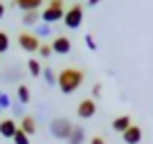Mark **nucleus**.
I'll list each match as a JSON object with an SVG mask.
<instances>
[{"label": "nucleus", "instance_id": "obj_1", "mask_svg": "<svg viewBox=\"0 0 153 144\" xmlns=\"http://www.w3.org/2000/svg\"><path fill=\"white\" fill-rule=\"evenodd\" d=\"M83 81H86V72L79 68H63L59 72V88L63 95H72Z\"/></svg>", "mask_w": 153, "mask_h": 144}, {"label": "nucleus", "instance_id": "obj_2", "mask_svg": "<svg viewBox=\"0 0 153 144\" xmlns=\"http://www.w3.org/2000/svg\"><path fill=\"white\" fill-rule=\"evenodd\" d=\"M83 23V2H72L65 9V16H63V25L68 29H79Z\"/></svg>", "mask_w": 153, "mask_h": 144}, {"label": "nucleus", "instance_id": "obj_3", "mask_svg": "<svg viewBox=\"0 0 153 144\" xmlns=\"http://www.w3.org/2000/svg\"><path fill=\"white\" fill-rule=\"evenodd\" d=\"M72 128H74V124H72L68 117H54V120L50 122V133H52V137H56V140H65L68 142Z\"/></svg>", "mask_w": 153, "mask_h": 144}, {"label": "nucleus", "instance_id": "obj_4", "mask_svg": "<svg viewBox=\"0 0 153 144\" xmlns=\"http://www.w3.org/2000/svg\"><path fill=\"white\" fill-rule=\"evenodd\" d=\"M16 41H18V48L25 52H38V48H41V39H36L32 32H20Z\"/></svg>", "mask_w": 153, "mask_h": 144}, {"label": "nucleus", "instance_id": "obj_5", "mask_svg": "<svg viewBox=\"0 0 153 144\" xmlns=\"http://www.w3.org/2000/svg\"><path fill=\"white\" fill-rule=\"evenodd\" d=\"M95 113H97V104L92 97H86V99H81L76 104V115L81 120H90V117H95Z\"/></svg>", "mask_w": 153, "mask_h": 144}, {"label": "nucleus", "instance_id": "obj_6", "mask_svg": "<svg viewBox=\"0 0 153 144\" xmlns=\"http://www.w3.org/2000/svg\"><path fill=\"white\" fill-rule=\"evenodd\" d=\"M18 133V124L14 117H2L0 120V137L5 140H14V135Z\"/></svg>", "mask_w": 153, "mask_h": 144}, {"label": "nucleus", "instance_id": "obj_7", "mask_svg": "<svg viewBox=\"0 0 153 144\" xmlns=\"http://www.w3.org/2000/svg\"><path fill=\"white\" fill-rule=\"evenodd\" d=\"M63 16H65V9H59V7H43V11H41V18H43V23L48 25H54L59 23V20H63Z\"/></svg>", "mask_w": 153, "mask_h": 144}, {"label": "nucleus", "instance_id": "obj_8", "mask_svg": "<svg viewBox=\"0 0 153 144\" xmlns=\"http://www.w3.org/2000/svg\"><path fill=\"white\" fill-rule=\"evenodd\" d=\"M52 50H54V54H70V50H72L70 36H65V34L54 36L52 39Z\"/></svg>", "mask_w": 153, "mask_h": 144}, {"label": "nucleus", "instance_id": "obj_9", "mask_svg": "<svg viewBox=\"0 0 153 144\" xmlns=\"http://www.w3.org/2000/svg\"><path fill=\"white\" fill-rule=\"evenodd\" d=\"M122 140H124V144H140L142 142V126L133 124L126 133H122Z\"/></svg>", "mask_w": 153, "mask_h": 144}, {"label": "nucleus", "instance_id": "obj_10", "mask_svg": "<svg viewBox=\"0 0 153 144\" xmlns=\"http://www.w3.org/2000/svg\"><path fill=\"white\" fill-rule=\"evenodd\" d=\"M11 2L23 14H27V11H41V7H43V0H11Z\"/></svg>", "mask_w": 153, "mask_h": 144}, {"label": "nucleus", "instance_id": "obj_11", "mask_svg": "<svg viewBox=\"0 0 153 144\" xmlns=\"http://www.w3.org/2000/svg\"><path fill=\"white\" fill-rule=\"evenodd\" d=\"M110 126H113L115 133H126V131L133 126V120H131V115H117Z\"/></svg>", "mask_w": 153, "mask_h": 144}, {"label": "nucleus", "instance_id": "obj_12", "mask_svg": "<svg viewBox=\"0 0 153 144\" xmlns=\"http://www.w3.org/2000/svg\"><path fill=\"white\" fill-rule=\"evenodd\" d=\"M88 142V135H86V128L83 126H74L68 137V144H86Z\"/></svg>", "mask_w": 153, "mask_h": 144}, {"label": "nucleus", "instance_id": "obj_13", "mask_svg": "<svg viewBox=\"0 0 153 144\" xmlns=\"http://www.w3.org/2000/svg\"><path fill=\"white\" fill-rule=\"evenodd\" d=\"M16 101L23 104V106H27L29 101H32V92H29L27 83H18V86H16Z\"/></svg>", "mask_w": 153, "mask_h": 144}, {"label": "nucleus", "instance_id": "obj_14", "mask_svg": "<svg viewBox=\"0 0 153 144\" xmlns=\"http://www.w3.org/2000/svg\"><path fill=\"white\" fill-rule=\"evenodd\" d=\"M18 128L23 131V133H27L29 137H32V135L36 133V120H34V115H25L23 120L18 122Z\"/></svg>", "mask_w": 153, "mask_h": 144}, {"label": "nucleus", "instance_id": "obj_15", "mask_svg": "<svg viewBox=\"0 0 153 144\" xmlns=\"http://www.w3.org/2000/svg\"><path fill=\"white\" fill-rule=\"evenodd\" d=\"M41 20H43V18H41V11H27V14H23L20 23H23L25 27H36Z\"/></svg>", "mask_w": 153, "mask_h": 144}, {"label": "nucleus", "instance_id": "obj_16", "mask_svg": "<svg viewBox=\"0 0 153 144\" xmlns=\"http://www.w3.org/2000/svg\"><path fill=\"white\" fill-rule=\"evenodd\" d=\"M43 79L48 86H59V72L50 65H43Z\"/></svg>", "mask_w": 153, "mask_h": 144}, {"label": "nucleus", "instance_id": "obj_17", "mask_svg": "<svg viewBox=\"0 0 153 144\" xmlns=\"http://www.w3.org/2000/svg\"><path fill=\"white\" fill-rule=\"evenodd\" d=\"M52 25H48V23H38L36 27H34V36H36V39H48V36H52Z\"/></svg>", "mask_w": 153, "mask_h": 144}, {"label": "nucleus", "instance_id": "obj_18", "mask_svg": "<svg viewBox=\"0 0 153 144\" xmlns=\"http://www.w3.org/2000/svg\"><path fill=\"white\" fill-rule=\"evenodd\" d=\"M27 72L32 74V77H41V74H43V65H41V61H38V59H29V61H27Z\"/></svg>", "mask_w": 153, "mask_h": 144}, {"label": "nucleus", "instance_id": "obj_19", "mask_svg": "<svg viewBox=\"0 0 153 144\" xmlns=\"http://www.w3.org/2000/svg\"><path fill=\"white\" fill-rule=\"evenodd\" d=\"M11 104H14V99H11L7 92H0V108H2V111H9Z\"/></svg>", "mask_w": 153, "mask_h": 144}, {"label": "nucleus", "instance_id": "obj_20", "mask_svg": "<svg viewBox=\"0 0 153 144\" xmlns=\"http://www.w3.org/2000/svg\"><path fill=\"white\" fill-rule=\"evenodd\" d=\"M38 54L43 59H50L54 54V50H52V43H41V48H38Z\"/></svg>", "mask_w": 153, "mask_h": 144}, {"label": "nucleus", "instance_id": "obj_21", "mask_svg": "<svg viewBox=\"0 0 153 144\" xmlns=\"http://www.w3.org/2000/svg\"><path fill=\"white\" fill-rule=\"evenodd\" d=\"M9 45H11V41L7 36V32H0V54H5L9 50Z\"/></svg>", "mask_w": 153, "mask_h": 144}, {"label": "nucleus", "instance_id": "obj_22", "mask_svg": "<svg viewBox=\"0 0 153 144\" xmlns=\"http://www.w3.org/2000/svg\"><path fill=\"white\" fill-rule=\"evenodd\" d=\"M14 144H29V135L27 133H23V131L18 128V133L14 135V140H11Z\"/></svg>", "mask_w": 153, "mask_h": 144}, {"label": "nucleus", "instance_id": "obj_23", "mask_svg": "<svg viewBox=\"0 0 153 144\" xmlns=\"http://www.w3.org/2000/svg\"><path fill=\"white\" fill-rule=\"evenodd\" d=\"M11 113H14L16 117H20V120H23V117H25V111H23V104H18V101H14V104H11Z\"/></svg>", "mask_w": 153, "mask_h": 144}, {"label": "nucleus", "instance_id": "obj_24", "mask_svg": "<svg viewBox=\"0 0 153 144\" xmlns=\"http://www.w3.org/2000/svg\"><path fill=\"white\" fill-rule=\"evenodd\" d=\"M86 45H88V50L97 52V43H95V36H92V34H86Z\"/></svg>", "mask_w": 153, "mask_h": 144}, {"label": "nucleus", "instance_id": "obj_25", "mask_svg": "<svg viewBox=\"0 0 153 144\" xmlns=\"http://www.w3.org/2000/svg\"><path fill=\"white\" fill-rule=\"evenodd\" d=\"M50 7H59V9H68L65 7V0H48Z\"/></svg>", "mask_w": 153, "mask_h": 144}, {"label": "nucleus", "instance_id": "obj_26", "mask_svg": "<svg viewBox=\"0 0 153 144\" xmlns=\"http://www.w3.org/2000/svg\"><path fill=\"white\" fill-rule=\"evenodd\" d=\"M88 144H106V137L104 135H92V137L88 140Z\"/></svg>", "mask_w": 153, "mask_h": 144}, {"label": "nucleus", "instance_id": "obj_27", "mask_svg": "<svg viewBox=\"0 0 153 144\" xmlns=\"http://www.w3.org/2000/svg\"><path fill=\"white\" fill-rule=\"evenodd\" d=\"M90 95H92V99H95V97H101V83H95V86H92Z\"/></svg>", "mask_w": 153, "mask_h": 144}, {"label": "nucleus", "instance_id": "obj_28", "mask_svg": "<svg viewBox=\"0 0 153 144\" xmlns=\"http://www.w3.org/2000/svg\"><path fill=\"white\" fill-rule=\"evenodd\" d=\"M99 2H101V0H86L83 5H88V7H97V5H99Z\"/></svg>", "mask_w": 153, "mask_h": 144}, {"label": "nucleus", "instance_id": "obj_29", "mask_svg": "<svg viewBox=\"0 0 153 144\" xmlns=\"http://www.w3.org/2000/svg\"><path fill=\"white\" fill-rule=\"evenodd\" d=\"M5 11H7V9H5V2L0 0V20H2V16H5Z\"/></svg>", "mask_w": 153, "mask_h": 144}]
</instances>
